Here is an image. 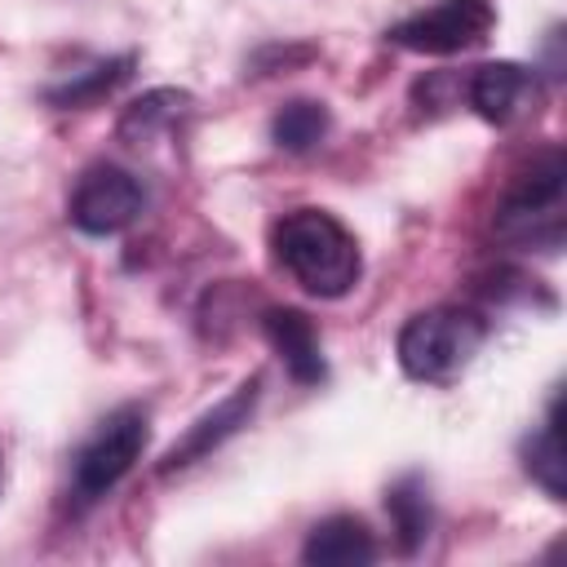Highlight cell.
<instances>
[{"label": "cell", "instance_id": "6da1fadb", "mask_svg": "<svg viewBox=\"0 0 567 567\" xmlns=\"http://www.w3.org/2000/svg\"><path fill=\"white\" fill-rule=\"evenodd\" d=\"M275 257L279 266L315 297H346L363 270L354 235L323 208H292L275 221Z\"/></svg>", "mask_w": 567, "mask_h": 567}, {"label": "cell", "instance_id": "7a4b0ae2", "mask_svg": "<svg viewBox=\"0 0 567 567\" xmlns=\"http://www.w3.org/2000/svg\"><path fill=\"white\" fill-rule=\"evenodd\" d=\"M483 341H487V323L478 315L461 306H434V310L412 315L399 328V368L412 381L447 385L470 368Z\"/></svg>", "mask_w": 567, "mask_h": 567}, {"label": "cell", "instance_id": "3957f363", "mask_svg": "<svg viewBox=\"0 0 567 567\" xmlns=\"http://www.w3.org/2000/svg\"><path fill=\"white\" fill-rule=\"evenodd\" d=\"M146 439H151V416L146 408L137 403H124L115 408L111 416L97 421V430L84 439L80 456H75V470H71V487L75 496L89 505L97 496H106L133 465L137 456L146 452Z\"/></svg>", "mask_w": 567, "mask_h": 567}, {"label": "cell", "instance_id": "277c9868", "mask_svg": "<svg viewBox=\"0 0 567 567\" xmlns=\"http://www.w3.org/2000/svg\"><path fill=\"white\" fill-rule=\"evenodd\" d=\"M496 27V9L492 0H434L430 9L394 22L385 31L390 44L408 49V53H430V58H452L465 49L487 44Z\"/></svg>", "mask_w": 567, "mask_h": 567}, {"label": "cell", "instance_id": "5b68a950", "mask_svg": "<svg viewBox=\"0 0 567 567\" xmlns=\"http://www.w3.org/2000/svg\"><path fill=\"white\" fill-rule=\"evenodd\" d=\"M563 182H567V164L558 151H545L540 159H532V168L509 186V195L496 208V230L505 239H545L558 244L563 230Z\"/></svg>", "mask_w": 567, "mask_h": 567}, {"label": "cell", "instance_id": "8992f818", "mask_svg": "<svg viewBox=\"0 0 567 567\" xmlns=\"http://www.w3.org/2000/svg\"><path fill=\"white\" fill-rule=\"evenodd\" d=\"M142 208H146L142 182L115 164H93L71 195V221L84 235H120L142 217Z\"/></svg>", "mask_w": 567, "mask_h": 567}, {"label": "cell", "instance_id": "52a82bcc", "mask_svg": "<svg viewBox=\"0 0 567 567\" xmlns=\"http://www.w3.org/2000/svg\"><path fill=\"white\" fill-rule=\"evenodd\" d=\"M257 399H261V377H248V381H244V385H235L217 408H208L204 416H195V421L186 425V434L164 452L159 470H164V474H173V470H186V465L204 461V456H208L213 447H221L239 425H248V416H252Z\"/></svg>", "mask_w": 567, "mask_h": 567}, {"label": "cell", "instance_id": "ba28073f", "mask_svg": "<svg viewBox=\"0 0 567 567\" xmlns=\"http://www.w3.org/2000/svg\"><path fill=\"white\" fill-rule=\"evenodd\" d=\"M470 106L487 120V124H518L527 115H536L540 106V84L527 66L518 62H487L470 75Z\"/></svg>", "mask_w": 567, "mask_h": 567}, {"label": "cell", "instance_id": "9c48e42d", "mask_svg": "<svg viewBox=\"0 0 567 567\" xmlns=\"http://www.w3.org/2000/svg\"><path fill=\"white\" fill-rule=\"evenodd\" d=\"M266 341L275 346V354L284 359V368L292 372V381L301 385H319L323 381V350H319V332L301 310H266L261 319Z\"/></svg>", "mask_w": 567, "mask_h": 567}, {"label": "cell", "instance_id": "30bf717a", "mask_svg": "<svg viewBox=\"0 0 567 567\" xmlns=\"http://www.w3.org/2000/svg\"><path fill=\"white\" fill-rule=\"evenodd\" d=\"M301 558L310 567H363V563L377 558V540L359 518L332 514V518L310 527V536L301 545Z\"/></svg>", "mask_w": 567, "mask_h": 567}, {"label": "cell", "instance_id": "8fae6325", "mask_svg": "<svg viewBox=\"0 0 567 567\" xmlns=\"http://www.w3.org/2000/svg\"><path fill=\"white\" fill-rule=\"evenodd\" d=\"M190 111V93H182V89H151L146 97H137L124 115H120V137L124 142H151L155 133H164V128H173L182 115Z\"/></svg>", "mask_w": 567, "mask_h": 567}, {"label": "cell", "instance_id": "7c38bea8", "mask_svg": "<svg viewBox=\"0 0 567 567\" xmlns=\"http://www.w3.org/2000/svg\"><path fill=\"white\" fill-rule=\"evenodd\" d=\"M385 509H390L399 549L412 554V549L430 536V492H425L421 474H403V478L385 492Z\"/></svg>", "mask_w": 567, "mask_h": 567}, {"label": "cell", "instance_id": "4fadbf2b", "mask_svg": "<svg viewBox=\"0 0 567 567\" xmlns=\"http://www.w3.org/2000/svg\"><path fill=\"white\" fill-rule=\"evenodd\" d=\"M527 474L554 496L563 501L567 496V447H563V425H558V403L549 408V421L545 430L532 434L527 443Z\"/></svg>", "mask_w": 567, "mask_h": 567}, {"label": "cell", "instance_id": "5bb4252c", "mask_svg": "<svg viewBox=\"0 0 567 567\" xmlns=\"http://www.w3.org/2000/svg\"><path fill=\"white\" fill-rule=\"evenodd\" d=\"M128 66H133L128 53H124V58H111V62H102V66H93V71L66 80L62 89H49V102H53V106H89V102L106 97L111 89H120V84L128 80Z\"/></svg>", "mask_w": 567, "mask_h": 567}, {"label": "cell", "instance_id": "9a60e30c", "mask_svg": "<svg viewBox=\"0 0 567 567\" xmlns=\"http://www.w3.org/2000/svg\"><path fill=\"white\" fill-rule=\"evenodd\" d=\"M270 133H275V142H279L284 151H310V146L323 142V133H328V106H323V102H288V106L275 115Z\"/></svg>", "mask_w": 567, "mask_h": 567}]
</instances>
